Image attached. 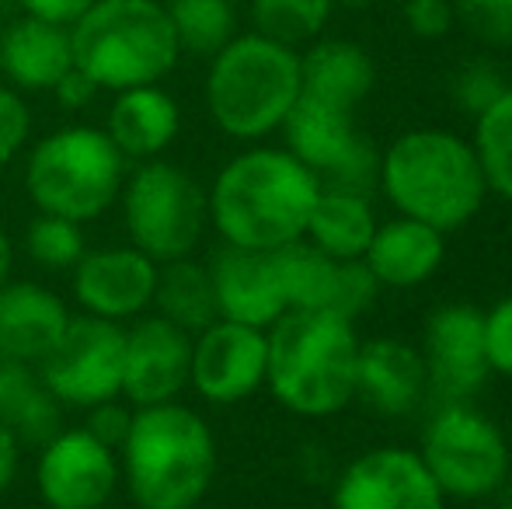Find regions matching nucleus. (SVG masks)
Returning a JSON list of instances; mask_svg holds the SVG:
<instances>
[{"label":"nucleus","instance_id":"nucleus-1","mask_svg":"<svg viewBox=\"0 0 512 509\" xmlns=\"http://www.w3.org/2000/svg\"><path fill=\"white\" fill-rule=\"evenodd\" d=\"M321 178L286 147H251L230 157L206 189L209 227L223 245L276 252L307 234Z\"/></svg>","mask_w":512,"mask_h":509},{"label":"nucleus","instance_id":"nucleus-2","mask_svg":"<svg viewBox=\"0 0 512 509\" xmlns=\"http://www.w3.org/2000/svg\"><path fill=\"white\" fill-rule=\"evenodd\" d=\"M377 185L398 217L453 234L488 203L474 143L453 129L418 126L394 136L380 154Z\"/></svg>","mask_w":512,"mask_h":509},{"label":"nucleus","instance_id":"nucleus-3","mask_svg":"<svg viewBox=\"0 0 512 509\" xmlns=\"http://www.w3.org/2000/svg\"><path fill=\"white\" fill-rule=\"evenodd\" d=\"M119 475L140 509H196L216 478L213 429L182 401L133 408Z\"/></svg>","mask_w":512,"mask_h":509},{"label":"nucleus","instance_id":"nucleus-4","mask_svg":"<svg viewBox=\"0 0 512 509\" xmlns=\"http://www.w3.org/2000/svg\"><path fill=\"white\" fill-rule=\"evenodd\" d=\"M269 335L265 387L300 419H331L356 401V321L328 311H286Z\"/></svg>","mask_w":512,"mask_h":509},{"label":"nucleus","instance_id":"nucleus-5","mask_svg":"<svg viewBox=\"0 0 512 509\" xmlns=\"http://www.w3.org/2000/svg\"><path fill=\"white\" fill-rule=\"evenodd\" d=\"M70 42L74 67L98 91L161 84L182 60L161 0H95L70 25Z\"/></svg>","mask_w":512,"mask_h":509},{"label":"nucleus","instance_id":"nucleus-6","mask_svg":"<svg viewBox=\"0 0 512 509\" xmlns=\"http://www.w3.org/2000/svg\"><path fill=\"white\" fill-rule=\"evenodd\" d=\"M300 98V49L258 32L234 35L209 60L206 109L216 129L255 143L279 133Z\"/></svg>","mask_w":512,"mask_h":509},{"label":"nucleus","instance_id":"nucleus-7","mask_svg":"<svg viewBox=\"0 0 512 509\" xmlns=\"http://www.w3.org/2000/svg\"><path fill=\"white\" fill-rule=\"evenodd\" d=\"M126 157L105 129L67 126L42 136L28 154L25 189L39 213L77 224L98 220L115 206L126 182Z\"/></svg>","mask_w":512,"mask_h":509},{"label":"nucleus","instance_id":"nucleus-8","mask_svg":"<svg viewBox=\"0 0 512 509\" xmlns=\"http://www.w3.org/2000/svg\"><path fill=\"white\" fill-rule=\"evenodd\" d=\"M415 450L443 489L446 503L492 499L512 475V443L506 429L471 401H439Z\"/></svg>","mask_w":512,"mask_h":509},{"label":"nucleus","instance_id":"nucleus-9","mask_svg":"<svg viewBox=\"0 0 512 509\" xmlns=\"http://www.w3.org/2000/svg\"><path fill=\"white\" fill-rule=\"evenodd\" d=\"M119 203L129 245L157 265L196 255L209 227L206 189L192 171L161 157L136 164L122 182Z\"/></svg>","mask_w":512,"mask_h":509},{"label":"nucleus","instance_id":"nucleus-10","mask_svg":"<svg viewBox=\"0 0 512 509\" xmlns=\"http://www.w3.org/2000/svg\"><path fill=\"white\" fill-rule=\"evenodd\" d=\"M126 325L95 314H70L60 342L35 367L63 408H95L122 398Z\"/></svg>","mask_w":512,"mask_h":509},{"label":"nucleus","instance_id":"nucleus-11","mask_svg":"<svg viewBox=\"0 0 512 509\" xmlns=\"http://www.w3.org/2000/svg\"><path fill=\"white\" fill-rule=\"evenodd\" d=\"M286 150L307 164L324 189L373 192L380 150L356 126V112L300 95L283 123Z\"/></svg>","mask_w":512,"mask_h":509},{"label":"nucleus","instance_id":"nucleus-12","mask_svg":"<svg viewBox=\"0 0 512 509\" xmlns=\"http://www.w3.org/2000/svg\"><path fill=\"white\" fill-rule=\"evenodd\" d=\"M331 509H446V496L415 447L384 443L345 464Z\"/></svg>","mask_w":512,"mask_h":509},{"label":"nucleus","instance_id":"nucleus-13","mask_svg":"<svg viewBox=\"0 0 512 509\" xmlns=\"http://www.w3.org/2000/svg\"><path fill=\"white\" fill-rule=\"evenodd\" d=\"M422 363L429 394L439 401H471L488 381L485 311L474 304H439L422 325Z\"/></svg>","mask_w":512,"mask_h":509},{"label":"nucleus","instance_id":"nucleus-14","mask_svg":"<svg viewBox=\"0 0 512 509\" xmlns=\"http://www.w3.org/2000/svg\"><path fill=\"white\" fill-rule=\"evenodd\" d=\"M269 335L241 321L216 318L192 335L189 387L209 405H237L265 387Z\"/></svg>","mask_w":512,"mask_h":509},{"label":"nucleus","instance_id":"nucleus-15","mask_svg":"<svg viewBox=\"0 0 512 509\" xmlns=\"http://www.w3.org/2000/svg\"><path fill=\"white\" fill-rule=\"evenodd\" d=\"M119 457L84 426L60 429L39 447L35 485L49 509H102L119 485Z\"/></svg>","mask_w":512,"mask_h":509},{"label":"nucleus","instance_id":"nucleus-16","mask_svg":"<svg viewBox=\"0 0 512 509\" xmlns=\"http://www.w3.org/2000/svg\"><path fill=\"white\" fill-rule=\"evenodd\" d=\"M276 265L290 311H328L356 321L370 311L380 293L363 262L331 258L304 238L276 248Z\"/></svg>","mask_w":512,"mask_h":509},{"label":"nucleus","instance_id":"nucleus-17","mask_svg":"<svg viewBox=\"0 0 512 509\" xmlns=\"http://www.w3.org/2000/svg\"><path fill=\"white\" fill-rule=\"evenodd\" d=\"M192 335L161 314H140L126 328V363H122V401L150 408L175 401L189 387Z\"/></svg>","mask_w":512,"mask_h":509},{"label":"nucleus","instance_id":"nucleus-18","mask_svg":"<svg viewBox=\"0 0 512 509\" xmlns=\"http://www.w3.org/2000/svg\"><path fill=\"white\" fill-rule=\"evenodd\" d=\"M74 297L84 314L108 321H136L150 311L157 286V262L140 248H95L70 269Z\"/></svg>","mask_w":512,"mask_h":509},{"label":"nucleus","instance_id":"nucleus-19","mask_svg":"<svg viewBox=\"0 0 512 509\" xmlns=\"http://www.w3.org/2000/svg\"><path fill=\"white\" fill-rule=\"evenodd\" d=\"M216 314L241 321L251 328H269L290 311L283 279H279L276 252H251V248L223 245L209 258Z\"/></svg>","mask_w":512,"mask_h":509},{"label":"nucleus","instance_id":"nucleus-20","mask_svg":"<svg viewBox=\"0 0 512 509\" xmlns=\"http://www.w3.org/2000/svg\"><path fill=\"white\" fill-rule=\"evenodd\" d=\"M425 398L432 394L418 346L398 335H377L370 342H359L356 401H363L373 415L405 419L425 405Z\"/></svg>","mask_w":512,"mask_h":509},{"label":"nucleus","instance_id":"nucleus-21","mask_svg":"<svg viewBox=\"0 0 512 509\" xmlns=\"http://www.w3.org/2000/svg\"><path fill=\"white\" fill-rule=\"evenodd\" d=\"M70 311L60 293L42 283L7 279L0 286V356L39 367L49 349L60 342Z\"/></svg>","mask_w":512,"mask_h":509},{"label":"nucleus","instance_id":"nucleus-22","mask_svg":"<svg viewBox=\"0 0 512 509\" xmlns=\"http://www.w3.org/2000/svg\"><path fill=\"white\" fill-rule=\"evenodd\" d=\"M446 262V234L411 217L380 220L363 255L366 272L380 290L425 286Z\"/></svg>","mask_w":512,"mask_h":509},{"label":"nucleus","instance_id":"nucleus-23","mask_svg":"<svg viewBox=\"0 0 512 509\" xmlns=\"http://www.w3.org/2000/svg\"><path fill=\"white\" fill-rule=\"evenodd\" d=\"M0 70L14 91H56L74 74V42L67 25L42 18H18L0 39Z\"/></svg>","mask_w":512,"mask_h":509},{"label":"nucleus","instance_id":"nucleus-24","mask_svg":"<svg viewBox=\"0 0 512 509\" xmlns=\"http://www.w3.org/2000/svg\"><path fill=\"white\" fill-rule=\"evenodd\" d=\"M178 129H182V109L161 84L115 91L105 133L126 161L143 164L161 157L175 143Z\"/></svg>","mask_w":512,"mask_h":509},{"label":"nucleus","instance_id":"nucleus-25","mask_svg":"<svg viewBox=\"0 0 512 509\" xmlns=\"http://www.w3.org/2000/svg\"><path fill=\"white\" fill-rule=\"evenodd\" d=\"M377 84V63L352 39H314L300 49V95L356 112Z\"/></svg>","mask_w":512,"mask_h":509},{"label":"nucleus","instance_id":"nucleus-26","mask_svg":"<svg viewBox=\"0 0 512 509\" xmlns=\"http://www.w3.org/2000/svg\"><path fill=\"white\" fill-rule=\"evenodd\" d=\"M377 224L380 220L370 192L324 189L321 185V196L310 210L304 241H310L317 252L342 258V262H363Z\"/></svg>","mask_w":512,"mask_h":509},{"label":"nucleus","instance_id":"nucleus-27","mask_svg":"<svg viewBox=\"0 0 512 509\" xmlns=\"http://www.w3.org/2000/svg\"><path fill=\"white\" fill-rule=\"evenodd\" d=\"M0 422L21 447H46L63 429V405L49 394L35 367L0 356Z\"/></svg>","mask_w":512,"mask_h":509},{"label":"nucleus","instance_id":"nucleus-28","mask_svg":"<svg viewBox=\"0 0 512 509\" xmlns=\"http://www.w3.org/2000/svg\"><path fill=\"white\" fill-rule=\"evenodd\" d=\"M154 307L161 318L171 325L185 328L189 335L203 332L213 325L216 297H213V279H209V265L196 258H175V262L157 265V286H154Z\"/></svg>","mask_w":512,"mask_h":509},{"label":"nucleus","instance_id":"nucleus-29","mask_svg":"<svg viewBox=\"0 0 512 509\" xmlns=\"http://www.w3.org/2000/svg\"><path fill=\"white\" fill-rule=\"evenodd\" d=\"M168 14L182 56L213 60L237 35V11L230 0H168Z\"/></svg>","mask_w":512,"mask_h":509},{"label":"nucleus","instance_id":"nucleus-30","mask_svg":"<svg viewBox=\"0 0 512 509\" xmlns=\"http://www.w3.org/2000/svg\"><path fill=\"white\" fill-rule=\"evenodd\" d=\"M474 154L485 175L488 196L512 203V84L474 119Z\"/></svg>","mask_w":512,"mask_h":509},{"label":"nucleus","instance_id":"nucleus-31","mask_svg":"<svg viewBox=\"0 0 512 509\" xmlns=\"http://www.w3.org/2000/svg\"><path fill=\"white\" fill-rule=\"evenodd\" d=\"M338 0H251V25L258 35L304 49L328 28Z\"/></svg>","mask_w":512,"mask_h":509},{"label":"nucleus","instance_id":"nucleus-32","mask_svg":"<svg viewBox=\"0 0 512 509\" xmlns=\"http://www.w3.org/2000/svg\"><path fill=\"white\" fill-rule=\"evenodd\" d=\"M25 252L39 269L70 272L84 258V252H88L84 224L67 217H53V213H39L25 227Z\"/></svg>","mask_w":512,"mask_h":509},{"label":"nucleus","instance_id":"nucleus-33","mask_svg":"<svg viewBox=\"0 0 512 509\" xmlns=\"http://www.w3.org/2000/svg\"><path fill=\"white\" fill-rule=\"evenodd\" d=\"M509 88L502 67L492 60V56H474V60H464L450 77V98L460 112H467L471 119H478L502 91Z\"/></svg>","mask_w":512,"mask_h":509},{"label":"nucleus","instance_id":"nucleus-34","mask_svg":"<svg viewBox=\"0 0 512 509\" xmlns=\"http://www.w3.org/2000/svg\"><path fill=\"white\" fill-rule=\"evenodd\" d=\"M453 14L481 49H512V0H453Z\"/></svg>","mask_w":512,"mask_h":509},{"label":"nucleus","instance_id":"nucleus-35","mask_svg":"<svg viewBox=\"0 0 512 509\" xmlns=\"http://www.w3.org/2000/svg\"><path fill=\"white\" fill-rule=\"evenodd\" d=\"M485 353L492 377L512 381V293L485 311Z\"/></svg>","mask_w":512,"mask_h":509},{"label":"nucleus","instance_id":"nucleus-36","mask_svg":"<svg viewBox=\"0 0 512 509\" xmlns=\"http://www.w3.org/2000/svg\"><path fill=\"white\" fill-rule=\"evenodd\" d=\"M28 136H32V109L11 84H0V168L18 157Z\"/></svg>","mask_w":512,"mask_h":509},{"label":"nucleus","instance_id":"nucleus-37","mask_svg":"<svg viewBox=\"0 0 512 509\" xmlns=\"http://www.w3.org/2000/svg\"><path fill=\"white\" fill-rule=\"evenodd\" d=\"M401 18H405L408 32L415 39H446L457 28V14H453V0H405L401 4Z\"/></svg>","mask_w":512,"mask_h":509},{"label":"nucleus","instance_id":"nucleus-38","mask_svg":"<svg viewBox=\"0 0 512 509\" xmlns=\"http://www.w3.org/2000/svg\"><path fill=\"white\" fill-rule=\"evenodd\" d=\"M129 422H133V405H122V398H112V401H102V405L88 408V433H95L105 447L119 450L122 440L129 433Z\"/></svg>","mask_w":512,"mask_h":509},{"label":"nucleus","instance_id":"nucleus-39","mask_svg":"<svg viewBox=\"0 0 512 509\" xmlns=\"http://www.w3.org/2000/svg\"><path fill=\"white\" fill-rule=\"evenodd\" d=\"M18 4H21V11L32 14V18L70 28L91 4H95V0H18Z\"/></svg>","mask_w":512,"mask_h":509},{"label":"nucleus","instance_id":"nucleus-40","mask_svg":"<svg viewBox=\"0 0 512 509\" xmlns=\"http://www.w3.org/2000/svg\"><path fill=\"white\" fill-rule=\"evenodd\" d=\"M18 464H21V443H18V436L0 422V492L11 489L14 475H18Z\"/></svg>","mask_w":512,"mask_h":509},{"label":"nucleus","instance_id":"nucleus-41","mask_svg":"<svg viewBox=\"0 0 512 509\" xmlns=\"http://www.w3.org/2000/svg\"><path fill=\"white\" fill-rule=\"evenodd\" d=\"M11 269H14V245L7 238V231L0 227V286L11 279Z\"/></svg>","mask_w":512,"mask_h":509},{"label":"nucleus","instance_id":"nucleus-42","mask_svg":"<svg viewBox=\"0 0 512 509\" xmlns=\"http://www.w3.org/2000/svg\"><path fill=\"white\" fill-rule=\"evenodd\" d=\"M338 4H345V7H356V11H363V7H370L373 0H338Z\"/></svg>","mask_w":512,"mask_h":509}]
</instances>
